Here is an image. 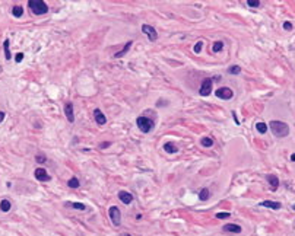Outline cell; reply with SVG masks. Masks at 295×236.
<instances>
[{"mask_svg":"<svg viewBox=\"0 0 295 236\" xmlns=\"http://www.w3.org/2000/svg\"><path fill=\"white\" fill-rule=\"evenodd\" d=\"M12 13H13V16L19 18V16H22V15H24V9H22V6L16 5V6H13V9H12Z\"/></svg>","mask_w":295,"mask_h":236,"instance_id":"ac0fdd59","label":"cell"},{"mask_svg":"<svg viewBox=\"0 0 295 236\" xmlns=\"http://www.w3.org/2000/svg\"><path fill=\"white\" fill-rule=\"evenodd\" d=\"M118 198H120L124 204H130L132 201H133V195H132L130 192H127V191H120V192H118Z\"/></svg>","mask_w":295,"mask_h":236,"instance_id":"30bf717a","label":"cell"},{"mask_svg":"<svg viewBox=\"0 0 295 236\" xmlns=\"http://www.w3.org/2000/svg\"><path fill=\"white\" fill-rule=\"evenodd\" d=\"M270 130L275 134L276 137H285L289 134V127L288 124L282 123V121H270Z\"/></svg>","mask_w":295,"mask_h":236,"instance_id":"6da1fadb","label":"cell"},{"mask_svg":"<svg viewBox=\"0 0 295 236\" xmlns=\"http://www.w3.org/2000/svg\"><path fill=\"white\" fill-rule=\"evenodd\" d=\"M94 117H95V121H97V123H98L100 125H104L105 123H107V118H105V115H104V114H102L100 109H95V111H94Z\"/></svg>","mask_w":295,"mask_h":236,"instance_id":"7c38bea8","label":"cell"},{"mask_svg":"<svg viewBox=\"0 0 295 236\" xmlns=\"http://www.w3.org/2000/svg\"><path fill=\"white\" fill-rule=\"evenodd\" d=\"M283 29L291 31V29H292V23H291V22H285V23H283Z\"/></svg>","mask_w":295,"mask_h":236,"instance_id":"f546056e","label":"cell"},{"mask_svg":"<svg viewBox=\"0 0 295 236\" xmlns=\"http://www.w3.org/2000/svg\"><path fill=\"white\" fill-rule=\"evenodd\" d=\"M268 182L270 184V188L272 190H276L279 187V179L275 177V175H268Z\"/></svg>","mask_w":295,"mask_h":236,"instance_id":"5bb4252c","label":"cell"},{"mask_svg":"<svg viewBox=\"0 0 295 236\" xmlns=\"http://www.w3.org/2000/svg\"><path fill=\"white\" fill-rule=\"evenodd\" d=\"M202 47H203V42H202V41H199V42H197V44L195 45V52H196V54H199V52H200Z\"/></svg>","mask_w":295,"mask_h":236,"instance_id":"f1b7e54d","label":"cell"},{"mask_svg":"<svg viewBox=\"0 0 295 236\" xmlns=\"http://www.w3.org/2000/svg\"><path fill=\"white\" fill-rule=\"evenodd\" d=\"M130 47H132V41H129L127 44H126V47H124L121 51H118L117 54H114V57H115V59H118V57H123V55H124V54L129 51V48H130Z\"/></svg>","mask_w":295,"mask_h":236,"instance_id":"2e32d148","label":"cell"},{"mask_svg":"<svg viewBox=\"0 0 295 236\" xmlns=\"http://www.w3.org/2000/svg\"><path fill=\"white\" fill-rule=\"evenodd\" d=\"M210 92H212V79H205L203 80V83H202L200 86V91H199V93H200L202 96H208V95H210Z\"/></svg>","mask_w":295,"mask_h":236,"instance_id":"8992f818","label":"cell"},{"mask_svg":"<svg viewBox=\"0 0 295 236\" xmlns=\"http://www.w3.org/2000/svg\"><path fill=\"white\" fill-rule=\"evenodd\" d=\"M123 236H132V235H129V233H124V235H123Z\"/></svg>","mask_w":295,"mask_h":236,"instance_id":"d590c367","label":"cell"},{"mask_svg":"<svg viewBox=\"0 0 295 236\" xmlns=\"http://www.w3.org/2000/svg\"><path fill=\"white\" fill-rule=\"evenodd\" d=\"M291 160H294V162H295V153H292V156H291Z\"/></svg>","mask_w":295,"mask_h":236,"instance_id":"e575fe53","label":"cell"},{"mask_svg":"<svg viewBox=\"0 0 295 236\" xmlns=\"http://www.w3.org/2000/svg\"><path fill=\"white\" fill-rule=\"evenodd\" d=\"M136 124H137V127H139V130L142 133H149V131L154 128V121L146 117H139L136 120Z\"/></svg>","mask_w":295,"mask_h":236,"instance_id":"3957f363","label":"cell"},{"mask_svg":"<svg viewBox=\"0 0 295 236\" xmlns=\"http://www.w3.org/2000/svg\"><path fill=\"white\" fill-rule=\"evenodd\" d=\"M72 207H75V209H78V210H85V209H86V206H85V204H82V203H72Z\"/></svg>","mask_w":295,"mask_h":236,"instance_id":"4316f807","label":"cell"},{"mask_svg":"<svg viewBox=\"0 0 295 236\" xmlns=\"http://www.w3.org/2000/svg\"><path fill=\"white\" fill-rule=\"evenodd\" d=\"M10 207H12V204H10L9 200H2V201H0V210H2V211L7 213V211L10 210Z\"/></svg>","mask_w":295,"mask_h":236,"instance_id":"9a60e30c","label":"cell"},{"mask_svg":"<svg viewBox=\"0 0 295 236\" xmlns=\"http://www.w3.org/2000/svg\"><path fill=\"white\" fill-rule=\"evenodd\" d=\"M209 197H210V192H209V190H206V188H205V190H202L200 192H199V198H200L202 201H206Z\"/></svg>","mask_w":295,"mask_h":236,"instance_id":"d6986e66","label":"cell"},{"mask_svg":"<svg viewBox=\"0 0 295 236\" xmlns=\"http://www.w3.org/2000/svg\"><path fill=\"white\" fill-rule=\"evenodd\" d=\"M164 150L167 152V153H177V147H175L174 144H171V143H165L164 144Z\"/></svg>","mask_w":295,"mask_h":236,"instance_id":"e0dca14e","label":"cell"},{"mask_svg":"<svg viewBox=\"0 0 295 236\" xmlns=\"http://www.w3.org/2000/svg\"><path fill=\"white\" fill-rule=\"evenodd\" d=\"M108 146H110V143H108V141H105V143L101 144V147H102V149H105V147H108Z\"/></svg>","mask_w":295,"mask_h":236,"instance_id":"d6a6232c","label":"cell"},{"mask_svg":"<svg viewBox=\"0 0 295 236\" xmlns=\"http://www.w3.org/2000/svg\"><path fill=\"white\" fill-rule=\"evenodd\" d=\"M215 95H216V98H221V99H225V101H228V99L232 98V91L229 89V88H219L218 91L215 92Z\"/></svg>","mask_w":295,"mask_h":236,"instance_id":"52a82bcc","label":"cell"},{"mask_svg":"<svg viewBox=\"0 0 295 236\" xmlns=\"http://www.w3.org/2000/svg\"><path fill=\"white\" fill-rule=\"evenodd\" d=\"M222 48H224V42H222V41H218V42H215L213 44V48H212V50H213L215 52H219Z\"/></svg>","mask_w":295,"mask_h":236,"instance_id":"603a6c76","label":"cell"},{"mask_svg":"<svg viewBox=\"0 0 295 236\" xmlns=\"http://www.w3.org/2000/svg\"><path fill=\"white\" fill-rule=\"evenodd\" d=\"M247 5L248 6H251V7H259L260 6V2H259V0H248Z\"/></svg>","mask_w":295,"mask_h":236,"instance_id":"484cf974","label":"cell"},{"mask_svg":"<svg viewBox=\"0 0 295 236\" xmlns=\"http://www.w3.org/2000/svg\"><path fill=\"white\" fill-rule=\"evenodd\" d=\"M229 74H238V73L241 72V69L238 67V66H232V67H229Z\"/></svg>","mask_w":295,"mask_h":236,"instance_id":"d4e9b609","label":"cell"},{"mask_svg":"<svg viewBox=\"0 0 295 236\" xmlns=\"http://www.w3.org/2000/svg\"><path fill=\"white\" fill-rule=\"evenodd\" d=\"M37 162H46V156H41V155H38V156H37Z\"/></svg>","mask_w":295,"mask_h":236,"instance_id":"1f68e13d","label":"cell"},{"mask_svg":"<svg viewBox=\"0 0 295 236\" xmlns=\"http://www.w3.org/2000/svg\"><path fill=\"white\" fill-rule=\"evenodd\" d=\"M108 214H110V219H111V222H113V224H114V226H120V223H121V213H120V209H118V207H115V206L110 207V210H108Z\"/></svg>","mask_w":295,"mask_h":236,"instance_id":"277c9868","label":"cell"},{"mask_svg":"<svg viewBox=\"0 0 295 236\" xmlns=\"http://www.w3.org/2000/svg\"><path fill=\"white\" fill-rule=\"evenodd\" d=\"M34 175H35V178H37L38 181H50V179H51L50 175L47 173V170L44 169V168H37L35 172H34Z\"/></svg>","mask_w":295,"mask_h":236,"instance_id":"ba28073f","label":"cell"},{"mask_svg":"<svg viewBox=\"0 0 295 236\" xmlns=\"http://www.w3.org/2000/svg\"><path fill=\"white\" fill-rule=\"evenodd\" d=\"M64 114L69 123H75V115H73V104L72 102H67L64 105Z\"/></svg>","mask_w":295,"mask_h":236,"instance_id":"9c48e42d","label":"cell"},{"mask_svg":"<svg viewBox=\"0 0 295 236\" xmlns=\"http://www.w3.org/2000/svg\"><path fill=\"white\" fill-rule=\"evenodd\" d=\"M142 31H143V34H146L148 37H149V39L152 41V42H155L156 39H158V32H156V29H155L154 26H151V25H142Z\"/></svg>","mask_w":295,"mask_h":236,"instance_id":"5b68a950","label":"cell"},{"mask_svg":"<svg viewBox=\"0 0 295 236\" xmlns=\"http://www.w3.org/2000/svg\"><path fill=\"white\" fill-rule=\"evenodd\" d=\"M260 206H262V207H269V209H273V210L281 209V203H276V201H270V200L262 201V203H260Z\"/></svg>","mask_w":295,"mask_h":236,"instance_id":"4fadbf2b","label":"cell"},{"mask_svg":"<svg viewBox=\"0 0 295 236\" xmlns=\"http://www.w3.org/2000/svg\"><path fill=\"white\" fill-rule=\"evenodd\" d=\"M3 120H5V112H2V111H0V123H2Z\"/></svg>","mask_w":295,"mask_h":236,"instance_id":"836d02e7","label":"cell"},{"mask_svg":"<svg viewBox=\"0 0 295 236\" xmlns=\"http://www.w3.org/2000/svg\"><path fill=\"white\" fill-rule=\"evenodd\" d=\"M256 130L259 131V133H266L268 131V125L264 124V123H257L256 124Z\"/></svg>","mask_w":295,"mask_h":236,"instance_id":"44dd1931","label":"cell"},{"mask_svg":"<svg viewBox=\"0 0 295 236\" xmlns=\"http://www.w3.org/2000/svg\"><path fill=\"white\" fill-rule=\"evenodd\" d=\"M229 216H231V214H229V213H227V211H221V213H218V214H216V217H218V219H228Z\"/></svg>","mask_w":295,"mask_h":236,"instance_id":"83f0119b","label":"cell"},{"mask_svg":"<svg viewBox=\"0 0 295 236\" xmlns=\"http://www.w3.org/2000/svg\"><path fill=\"white\" fill-rule=\"evenodd\" d=\"M224 230L225 232H229V233H240L241 232V226L234 224V223H229V224H225L224 226Z\"/></svg>","mask_w":295,"mask_h":236,"instance_id":"8fae6325","label":"cell"},{"mask_svg":"<svg viewBox=\"0 0 295 236\" xmlns=\"http://www.w3.org/2000/svg\"><path fill=\"white\" fill-rule=\"evenodd\" d=\"M200 143L203 144L205 147H210V146L213 144V140H212V138H209V137H203L200 140Z\"/></svg>","mask_w":295,"mask_h":236,"instance_id":"7402d4cb","label":"cell"},{"mask_svg":"<svg viewBox=\"0 0 295 236\" xmlns=\"http://www.w3.org/2000/svg\"><path fill=\"white\" fill-rule=\"evenodd\" d=\"M15 59H16V61H18V63H20V61L24 60V52H18Z\"/></svg>","mask_w":295,"mask_h":236,"instance_id":"4dcf8cb0","label":"cell"},{"mask_svg":"<svg viewBox=\"0 0 295 236\" xmlns=\"http://www.w3.org/2000/svg\"><path fill=\"white\" fill-rule=\"evenodd\" d=\"M5 55H6L7 60L12 59V55H10V51H9V39H6V41H5Z\"/></svg>","mask_w":295,"mask_h":236,"instance_id":"cb8c5ba5","label":"cell"},{"mask_svg":"<svg viewBox=\"0 0 295 236\" xmlns=\"http://www.w3.org/2000/svg\"><path fill=\"white\" fill-rule=\"evenodd\" d=\"M67 185H69L70 188H78V187L81 185V182H79V179H78V178H72V179H69Z\"/></svg>","mask_w":295,"mask_h":236,"instance_id":"ffe728a7","label":"cell"},{"mask_svg":"<svg viewBox=\"0 0 295 236\" xmlns=\"http://www.w3.org/2000/svg\"><path fill=\"white\" fill-rule=\"evenodd\" d=\"M28 6H29V9H31L35 15H42V13L48 12L47 5H46V2H42V0H29V2H28Z\"/></svg>","mask_w":295,"mask_h":236,"instance_id":"7a4b0ae2","label":"cell"},{"mask_svg":"<svg viewBox=\"0 0 295 236\" xmlns=\"http://www.w3.org/2000/svg\"><path fill=\"white\" fill-rule=\"evenodd\" d=\"M294 210H295V206H294Z\"/></svg>","mask_w":295,"mask_h":236,"instance_id":"8d00e7d4","label":"cell"}]
</instances>
